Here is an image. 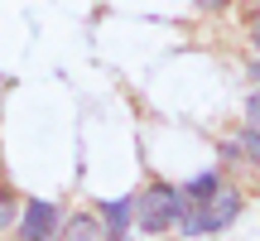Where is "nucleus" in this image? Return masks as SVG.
<instances>
[{
    "mask_svg": "<svg viewBox=\"0 0 260 241\" xmlns=\"http://www.w3.org/2000/svg\"><path fill=\"white\" fill-rule=\"evenodd\" d=\"M178 217H183V203H178V188H169V184H149L135 198V227L140 232H169Z\"/></svg>",
    "mask_w": 260,
    "mask_h": 241,
    "instance_id": "obj_2",
    "label": "nucleus"
},
{
    "mask_svg": "<svg viewBox=\"0 0 260 241\" xmlns=\"http://www.w3.org/2000/svg\"><path fill=\"white\" fill-rule=\"evenodd\" d=\"M217 188H222V178H217L212 169H207V174H198V178H188V184H183V193H178V203H183V213H188V207H198L203 198H212Z\"/></svg>",
    "mask_w": 260,
    "mask_h": 241,
    "instance_id": "obj_5",
    "label": "nucleus"
},
{
    "mask_svg": "<svg viewBox=\"0 0 260 241\" xmlns=\"http://www.w3.org/2000/svg\"><path fill=\"white\" fill-rule=\"evenodd\" d=\"M63 241H106V232L96 227V217L77 213V217H68V236Z\"/></svg>",
    "mask_w": 260,
    "mask_h": 241,
    "instance_id": "obj_6",
    "label": "nucleus"
},
{
    "mask_svg": "<svg viewBox=\"0 0 260 241\" xmlns=\"http://www.w3.org/2000/svg\"><path fill=\"white\" fill-rule=\"evenodd\" d=\"M236 213H241V198H236V188H217L212 198H203L198 207H188V213H183V236L222 232V227L236 222Z\"/></svg>",
    "mask_w": 260,
    "mask_h": 241,
    "instance_id": "obj_1",
    "label": "nucleus"
},
{
    "mask_svg": "<svg viewBox=\"0 0 260 241\" xmlns=\"http://www.w3.org/2000/svg\"><path fill=\"white\" fill-rule=\"evenodd\" d=\"M241 149L251 155V164L260 169V130H246V135H241Z\"/></svg>",
    "mask_w": 260,
    "mask_h": 241,
    "instance_id": "obj_7",
    "label": "nucleus"
},
{
    "mask_svg": "<svg viewBox=\"0 0 260 241\" xmlns=\"http://www.w3.org/2000/svg\"><path fill=\"white\" fill-rule=\"evenodd\" d=\"M251 77H255V82H260V63H255V68H251Z\"/></svg>",
    "mask_w": 260,
    "mask_h": 241,
    "instance_id": "obj_10",
    "label": "nucleus"
},
{
    "mask_svg": "<svg viewBox=\"0 0 260 241\" xmlns=\"http://www.w3.org/2000/svg\"><path fill=\"white\" fill-rule=\"evenodd\" d=\"M24 241H58V207L44 203V198H34V203L24 207Z\"/></svg>",
    "mask_w": 260,
    "mask_h": 241,
    "instance_id": "obj_3",
    "label": "nucleus"
},
{
    "mask_svg": "<svg viewBox=\"0 0 260 241\" xmlns=\"http://www.w3.org/2000/svg\"><path fill=\"white\" fill-rule=\"evenodd\" d=\"M198 5H203V10H217V5H226V0H198Z\"/></svg>",
    "mask_w": 260,
    "mask_h": 241,
    "instance_id": "obj_9",
    "label": "nucleus"
},
{
    "mask_svg": "<svg viewBox=\"0 0 260 241\" xmlns=\"http://www.w3.org/2000/svg\"><path fill=\"white\" fill-rule=\"evenodd\" d=\"M10 213H15V207H10V198H0V227L10 222Z\"/></svg>",
    "mask_w": 260,
    "mask_h": 241,
    "instance_id": "obj_8",
    "label": "nucleus"
},
{
    "mask_svg": "<svg viewBox=\"0 0 260 241\" xmlns=\"http://www.w3.org/2000/svg\"><path fill=\"white\" fill-rule=\"evenodd\" d=\"M255 48H260V19H255Z\"/></svg>",
    "mask_w": 260,
    "mask_h": 241,
    "instance_id": "obj_11",
    "label": "nucleus"
},
{
    "mask_svg": "<svg viewBox=\"0 0 260 241\" xmlns=\"http://www.w3.org/2000/svg\"><path fill=\"white\" fill-rule=\"evenodd\" d=\"M58 241H63V236H58Z\"/></svg>",
    "mask_w": 260,
    "mask_h": 241,
    "instance_id": "obj_12",
    "label": "nucleus"
},
{
    "mask_svg": "<svg viewBox=\"0 0 260 241\" xmlns=\"http://www.w3.org/2000/svg\"><path fill=\"white\" fill-rule=\"evenodd\" d=\"M135 222V198H116V203H106V241H121L125 227Z\"/></svg>",
    "mask_w": 260,
    "mask_h": 241,
    "instance_id": "obj_4",
    "label": "nucleus"
}]
</instances>
